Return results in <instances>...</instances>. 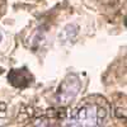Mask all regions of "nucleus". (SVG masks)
I'll list each match as a JSON object with an SVG mask.
<instances>
[{"mask_svg": "<svg viewBox=\"0 0 127 127\" xmlns=\"http://www.w3.org/2000/svg\"><path fill=\"white\" fill-rule=\"evenodd\" d=\"M105 118V109L97 104H84L74 112L67 121L69 126H98Z\"/></svg>", "mask_w": 127, "mask_h": 127, "instance_id": "f257e3e1", "label": "nucleus"}, {"mask_svg": "<svg viewBox=\"0 0 127 127\" xmlns=\"http://www.w3.org/2000/svg\"><path fill=\"white\" fill-rule=\"evenodd\" d=\"M78 31H79V28H78L76 24H69L67 27H65V28H64V31H62V36L64 34H67V37L64 39V41H71L74 38V36L78 34Z\"/></svg>", "mask_w": 127, "mask_h": 127, "instance_id": "7ed1b4c3", "label": "nucleus"}, {"mask_svg": "<svg viewBox=\"0 0 127 127\" xmlns=\"http://www.w3.org/2000/svg\"><path fill=\"white\" fill-rule=\"evenodd\" d=\"M81 89V80L76 74H69L60 84L56 93V100L60 104H69L71 100L76 98Z\"/></svg>", "mask_w": 127, "mask_h": 127, "instance_id": "f03ea898", "label": "nucleus"}, {"mask_svg": "<svg viewBox=\"0 0 127 127\" xmlns=\"http://www.w3.org/2000/svg\"><path fill=\"white\" fill-rule=\"evenodd\" d=\"M1 39H3V36H1V33H0V42H1Z\"/></svg>", "mask_w": 127, "mask_h": 127, "instance_id": "20e7f679", "label": "nucleus"}]
</instances>
